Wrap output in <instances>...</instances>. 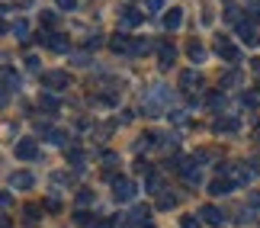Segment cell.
<instances>
[{
    "label": "cell",
    "instance_id": "cell-1",
    "mask_svg": "<svg viewBox=\"0 0 260 228\" xmlns=\"http://www.w3.org/2000/svg\"><path fill=\"white\" fill-rule=\"evenodd\" d=\"M164 103H167V90H161V87H154V90L145 96L142 110H145V116H161V113H164Z\"/></svg>",
    "mask_w": 260,
    "mask_h": 228
},
{
    "label": "cell",
    "instance_id": "cell-2",
    "mask_svg": "<svg viewBox=\"0 0 260 228\" xmlns=\"http://www.w3.org/2000/svg\"><path fill=\"white\" fill-rule=\"evenodd\" d=\"M113 193H116L119 203H128L135 196V183L128 180V177H116V180H113Z\"/></svg>",
    "mask_w": 260,
    "mask_h": 228
},
{
    "label": "cell",
    "instance_id": "cell-3",
    "mask_svg": "<svg viewBox=\"0 0 260 228\" xmlns=\"http://www.w3.org/2000/svg\"><path fill=\"white\" fill-rule=\"evenodd\" d=\"M42 84L48 87V90H64V87H71V77H68L64 71H45Z\"/></svg>",
    "mask_w": 260,
    "mask_h": 228
},
{
    "label": "cell",
    "instance_id": "cell-4",
    "mask_svg": "<svg viewBox=\"0 0 260 228\" xmlns=\"http://www.w3.org/2000/svg\"><path fill=\"white\" fill-rule=\"evenodd\" d=\"M215 52L222 55L225 61H238V58H241V52L232 45V39H228V36H218V39H215Z\"/></svg>",
    "mask_w": 260,
    "mask_h": 228
},
{
    "label": "cell",
    "instance_id": "cell-5",
    "mask_svg": "<svg viewBox=\"0 0 260 228\" xmlns=\"http://www.w3.org/2000/svg\"><path fill=\"white\" fill-rule=\"evenodd\" d=\"M142 19H145V13H142V10H135V7H122V10H119V23H122L125 29L142 26Z\"/></svg>",
    "mask_w": 260,
    "mask_h": 228
},
{
    "label": "cell",
    "instance_id": "cell-6",
    "mask_svg": "<svg viewBox=\"0 0 260 228\" xmlns=\"http://www.w3.org/2000/svg\"><path fill=\"white\" fill-rule=\"evenodd\" d=\"M238 128H241V122H238L235 116H222V119H215V122H212V132L215 135H235Z\"/></svg>",
    "mask_w": 260,
    "mask_h": 228
},
{
    "label": "cell",
    "instance_id": "cell-7",
    "mask_svg": "<svg viewBox=\"0 0 260 228\" xmlns=\"http://www.w3.org/2000/svg\"><path fill=\"white\" fill-rule=\"evenodd\" d=\"M36 154H39V148H36L32 138H19V142H16V157H19V161H32Z\"/></svg>",
    "mask_w": 260,
    "mask_h": 228
},
{
    "label": "cell",
    "instance_id": "cell-8",
    "mask_svg": "<svg viewBox=\"0 0 260 228\" xmlns=\"http://www.w3.org/2000/svg\"><path fill=\"white\" fill-rule=\"evenodd\" d=\"M199 215H203V222L206 225H212V228H218V225H225V215L215 209V206H203L199 209Z\"/></svg>",
    "mask_w": 260,
    "mask_h": 228
},
{
    "label": "cell",
    "instance_id": "cell-9",
    "mask_svg": "<svg viewBox=\"0 0 260 228\" xmlns=\"http://www.w3.org/2000/svg\"><path fill=\"white\" fill-rule=\"evenodd\" d=\"M32 183H36V177L29 171H16L13 177H10V186H13V190H29Z\"/></svg>",
    "mask_w": 260,
    "mask_h": 228
},
{
    "label": "cell",
    "instance_id": "cell-10",
    "mask_svg": "<svg viewBox=\"0 0 260 228\" xmlns=\"http://www.w3.org/2000/svg\"><path fill=\"white\" fill-rule=\"evenodd\" d=\"M180 87H183V90H196V87H203V77H199L193 68H189V71H180Z\"/></svg>",
    "mask_w": 260,
    "mask_h": 228
},
{
    "label": "cell",
    "instance_id": "cell-11",
    "mask_svg": "<svg viewBox=\"0 0 260 228\" xmlns=\"http://www.w3.org/2000/svg\"><path fill=\"white\" fill-rule=\"evenodd\" d=\"M232 190H235V183L228 180V177H215V180L209 183V193H212V196H225V193H232Z\"/></svg>",
    "mask_w": 260,
    "mask_h": 228
},
{
    "label": "cell",
    "instance_id": "cell-12",
    "mask_svg": "<svg viewBox=\"0 0 260 228\" xmlns=\"http://www.w3.org/2000/svg\"><path fill=\"white\" fill-rule=\"evenodd\" d=\"M180 23H183V10L171 7V10H167V13H164V26H167V29H171V32H174V29H180Z\"/></svg>",
    "mask_w": 260,
    "mask_h": 228
},
{
    "label": "cell",
    "instance_id": "cell-13",
    "mask_svg": "<svg viewBox=\"0 0 260 228\" xmlns=\"http://www.w3.org/2000/svg\"><path fill=\"white\" fill-rule=\"evenodd\" d=\"M238 36H241V42H244V45H254V42H257L254 23H247V19H244V23H238Z\"/></svg>",
    "mask_w": 260,
    "mask_h": 228
},
{
    "label": "cell",
    "instance_id": "cell-14",
    "mask_svg": "<svg viewBox=\"0 0 260 228\" xmlns=\"http://www.w3.org/2000/svg\"><path fill=\"white\" fill-rule=\"evenodd\" d=\"M157 52H161V64H164V68H171V64H174L177 48H174L171 42H161V45H157Z\"/></svg>",
    "mask_w": 260,
    "mask_h": 228
},
{
    "label": "cell",
    "instance_id": "cell-15",
    "mask_svg": "<svg viewBox=\"0 0 260 228\" xmlns=\"http://www.w3.org/2000/svg\"><path fill=\"white\" fill-rule=\"evenodd\" d=\"M109 48H113L116 55H119V52H132V42H128V36H122V32H119V36H113V39H109Z\"/></svg>",
    "mask_w": 260,
    "mask_h": 228
},
{
    "label": "cell",
    "instance_id": "cell-16",
    "mask_svg": "<svg viewBox=\"0 0 260 228\" xmlns=\"http://www.w3.org/2000/svg\"><path fill=\"white\" fill-rule=\"evenodd\" d=\"M48 48H52V52H68V39L61 32H52L48 36Z\"/></svg>",
    "mask_w": 260,
    "mask_h": 228
},
{
    "label": "cell",
    "instance_id": "cell-17",
    "mask_svg": "<svg viewBox=\"0 0 260 228\" xmlns=\"http://www.w3.org/2000/svg\"><path fill=\"white\" fill-rule=\"evenodd\" d=\"M186 52H189V58H193L196 64H199V61H206V48L199 45V42H189V48H186Z\"/></svg>",
    "mask_w": 260,
    "mask_h": 228
},
{
    "label": "cell",
    "instance_id": "cell-18",
    "mask_svg": "<svg viewBox=\"0 0 260 228\" xmlns=\"http://www.w3.org/2000/svg\"><path fill=\"white\" fill-rule=\"evenodd\" d=\"M68 161H71L74 167H84V151L77 145H71V148H68Z\"/></svg>",
    "mask_w": 260,
    "mask_h": 228
},
{
    "label": "cell",
    "instance_id": "cell-19",
    "mask_svg": "<svg viewBox=\"0 0 260 228\" xmlns=\"http://www.w3.org/2000/svg\"><path fill=\"white\" fill-rule=\"evenodd\" d=\"M39 106H42L45 113H55L58 110V100H55L52 93H42V96H39Z\"/></svg>",
    "mask_w": 260,
    "mask_h": 228
},
{
    "label": "cell",
    "instance_id": "cell-20",
    "mask_svg": "<svg viewBox=\"0 0 260 228\" xmlns=\"http://www.w3.org/2000/svg\"><path fill=\"white\" fill-rule=\"evenodd\" d=\"M241 103L247 106V110H257V106H260V93H254V90H247V93H241Z\"/></svg>",
    "mask_w": 260,
    "mask_h": 228
},
{
    "label": "cell",
    "instance_id": "cell-21",
    "mask_svg": "<svg viewBox=\"0 0 260 228\" xmlns=\"http://www.w3.org/2000/svg\"><path fill=\"white\" fill-rule=\"evenodd\" d=\"M174 206H177L174 193H161V196H157V209H174Z\"/></svg>",
    "mask_w": 260,
    "mask_h": 228
},
{
    "label": "cell",
    "instance_id": "cell-22",
    "mask_svg": "<svg viewBox=\"0 0 260 228\" xmlns=\"http://www.w3.org/2000/svg\"><path fill=\"white\" fill-rule=\"evenodd\" d=\"M10 29V32H13L16 39H26V32H29V26H26V19H16V23L13 26H7Z\"/></svg>",
    "mask_w": 260,
    "mask_h": 228
},
{
    "label": "cell",
    "instance_id": "cell-23",
    "mask_svg": "<svg viewBox=\"0 0 260 228\" xmlns=\"http://www.w3.org/2000/svg\"><path fill=\"white\" fill-rule=\"evenodd\" d=\"M151 52V42L148 39H138V42H132V55H148Z\"/></svg>",
    "mask_w": 260,
    "mask_h": 228
},
{
    "label": "cell",
    "instance_id": "cell-24",
    "mask_svg": "<svg viewBox=\"0 0 260 228\" xmlns=\"http://www.w3.org/2000/svg\"><path fill=\"white\" fill-rule=\"evenodd\" d=\"M90 203H93V190H81V193H77V209H87Z\"/></svg>",
    "mask_w": 260,
    "mask_h": 228
},
{
    "label": "cell",
    "instance_id": "cell-25",
    "mask_svg": "<svg viewBox=\"0 0 260 228\" xmlns=\"http://www.w3.org/2000/svg\"><path fill=\"white\" fill-rule=\"evenodd\" d=\"M235 84H241V71H228L222 77V87H235Z\"/></svg>",
    "mask_w": 260,
    "mask_h": 228
},
{
    "label": "cell",
    "instance_id": "cell-26",
    "mask_svg": "<svg viewBox=\"0 0 260 228\" xmlns=\"http://www.w3.org/2000/svg\"><path fill=\"white\" fill-rule=\"evenodd\" d=\"M209 106H212V110H222V106H225V93H209Z\"/></svg>",
    "mask_w": 260,
    "mask_h": 228
},
{
    "label": "cell",
    "instance_id": "cell-27",
    "mask_svg": "<svg viewBox=\"0 0 260 228\" xmlns=\"http://www.w3.org/2000/svg\"><path fill=\"white\" fill-rule=\"evenodd\" d=\"M42 23H45L48 29H55V26H58V16L52 13V10H42Z\"/></svg>",
    "mask_w": 260,
    "mask_h": 228
},
{
    "label": "cell",
    "instance_id": "cell-28",
    "mask_svg": "<svg viewBox=\"0 0 260 228\" xmlns=\"http://www.w3.org/2000/svg\"><path fill=\"white\" fill-rule=\"evenodd\" d=\"M39 222V206H26V225H36Z\"/></svg>",
    "mask_w": 260,
    "mask_h": 228
},
{
    "label": "cell",
    "instance_id": "cell-29",
    "mask_svg": "<svg viewBox=\"0 0 260 228\" xmlns=\"http://www.w3.org/2000/svg\"><path fill=\"white\" fill-rule=\"evenodd\" d=\"M257 19H260V4L254 0V4L247 7V23H257Z\"/></svg>",
    "mask_w": 260,
    "mask_h": 228
},
{
    "label": "cell",
    "instance_id": "cell-30",
    "mask_svg": "<svg viewBox=\"0 0 260 228\" xmlns=\"http://www.w3.org/2000/svg\"><path fill=\"white\" fill-rule=\"evenodd\" d=\"M148 190H151V193H161V177H157V174H148Z\"/></svg>",
    "mask_w": 260,
    "mask_h": 228
},
{
    "label": "cell",
    "instance_id": "cell-31",
    "mask_svg": "<svg viewBox=\"0 0 260 228\" xmlns=\"http://www.w3.org/2000/svg\"><path fill=\"white\" fill-rule=\"evenodd\" d=\"M203 219H196V215H183V228H199Z\"/></svg>",
    "mask_w": 260,
    "mask_h": 228
},
{
    "label": "cell",
    "instance_id": "cell-32",
    "mask_svg": "<svg viewBox=\"0 0 260 228\" xmlns=\"http://www.w3.org/2000/svg\"><path fill=\"white\" fill-rule=\"evenodd\" d=\"M135 171L138 174H151V164H148L145 157H138V161H135Z\"/></svg>",
    "mask_w": 260,
    "mask_h": 228
},
{
    "label": "cell",
    "instance_id": "cell-33",
    "mask_svg": "<svg viewBox=\"0 0 260 228\" xmlns=\"http://www.w3.org/2000/svg\"><path fill=\"white\" fill-rule=\"evenodd\" d=\"M55 4H58V10H74L77 0H55Z\"/></svg>",
    "mask_w": 260,
    "mask_h": 228
},
{
    "label": "cell",
    "instance_id": "cell-34",
    "mask_svg": "<svg viewBox=\"0 0 260 228\" xmlns=\"http://www.w3.org/2000/svg\"><path fill=\"white\" fill-rule=\"evenodd\" d=\"M45 209H48V212H58V209H61V203L52 196V200H45Z\"/></svg>",
    "mask_w": 260,
    "mask_h": 228
},
{
    "label": "cell",
    "instance_id": "cell-35",
    "mask_svg": "<svg viewBox=\"0 0 260 228\" xmlns=\"http://www.w3.org/2000/svg\"><path fill=\"white\" fill-rule=\"evenodd\" d=\"M100 45H103V39H100V36H90L87 39V48H100Z\"/></svg>",
    "mask_w": 260,
    "mask_h": 228
},
{
    "label": "cell",
    "instance_id": "cell-36",
    "mask_svg": "<svg viewBox=\"0 0 260 228\" xmlns=\"http://www.w3.org/2000/svg\"><path fill=\"white\" fill-rule=\"evenodd\" d=\"M157 10H161V0H148V10H145V13H157Z\"/></svg>",
    "mask_w": 260,
    "mask_h": 228
},
{
    "label": "cell",
    "instance_id": "cell-37",
    "mask_svg": "<svg viewBox=\"0 0 260 228\" xmlns=\"http://www.w3.org/2000/svg\"><path fill=\"white\" fill-rule=\"evenodd\" d=\"M171 119H174V122H180V125H183V122H186V113H183V110H177V113H171Z\"/></svg>",
    "mask_w": 260,
    "mask_h": 228
},
{
    "label": "cell",
    "instance_id": "cell-38",
    "mask_svg": "<svg viewBox=\"0 0 260 228\" xmlns=\"http://www.w3.org/2000/svg\"><path fill=\"white\" fill-rule=\"evenodd\" d=\"M74 219H77V222H81V225H90V215H87L84 209H77V215H74Z\"/></svg>",
    "mask_w": 260,
    "mask_h": 228
},
{
    "label": "cell",
    "instance_id": "cell-39",
    "mask_svg": "<svg viewBox=\"0 0 260 228\" xmlns=\"http://www.w3.org/2000/svg\"><path fill=\"white\" fill-rule=\"evenodd\" d=\"M247 203H251L254 209H260V193H247Z\"/></svg>",
    "mask_w": 260,
    "mask_h": 228
},
{
    "label": "cell",
    "instance_id": "cell-40",
    "mask_svg": "<svg viewBox=\"0 0 260 228\" xmlns=\"http://www.w3.org/2000/svg\"><path fill=\"white\" fill-rule=\"evenodd\" d=\"M26 64H29V71H39V58H36V55H29Z\"/></svg>",
    "mask_w": 260,
    "mask_h": 228
},
{
    "label": "cell",
    "instance_id": "cell-41",
    "mask_svg": "<svg viewBox=\"0 0 260 228\" xmlns=\"http://www.w3.org/2000/svg\"><path fill=\"white\" fill-rule=\"evenodd\" d=\"M0 203H4V209H10V203H13V196H10V190H4V196H0Z\"/></svg>",
    "mask_w": 260,
    "mask_h": 228
},
{
    "label": "cell",
    "instance_id": "cell-42",
    "mask_svg": "<svg viewBox=\"0 0 260 228\" xmlns=\"http://www.w3.org/2000/svg\"><path fill=\"white\" fill-rule=\"evenodd\" d=\"M113 225H116V222H113V219H100V222H96V225H93V228H113Z\"/></svg>",
    "mask_w": 260,
    "mask_h": 228
},
{
    "label": "cell",
    "instance_id": "cell-43",
    "mask_svg": "<svg viewBox=\"0 0 260 228\" xmlns=\"http://www.w3.org/2000/svg\"><path fill=\"white\" fill-rule=\"evenodd\" d=\"M251 68H254V71L260 74V58H254V61H251Z\"/></svg>",
    "mask_w": 260,
    "mask_h": 228
},
{
    "label": "cell",
    "instance_id": "cell-44",
    "mask_svg": "<svg viewBox=\"0 0 260 228\" xmlns=\"http://www.w3.org/2000/svg\"><path fill=\"white\" fill-rule=\"evenodd\" d=\"M4 228H13V222H10V215H4Z\"/></svg>",
    "mask_w": 260,
    "mask_h": 228
},
{
    "label": "cell",
    "instance_id": "cell-45",
    "mask_svg": "<svg viewBox=\"0 0 260 228\" xmlns=\"http://www.w3.org/2000/svg\"><path fill=\"white\" fill-rule=\"evenodd\" d=\"M142 228H154V225H151V222H145V225H142Z\"/></svg>",
    "mask_w": 260,
    "mask_h": 228
},
{
    "label": "cell",
    "instance_id": "cell-46",
    "mask_svg": "<svg viewBox=\"0 0 260 228\" xmlns=\"http://www.w3.org/2000/svg\"><path fill=\"white\" fill-rule=\"evenodd\" d=\"M257 135H260V125H257Z\"/></svg>",
    "mask_w": 260,
    "mask_h": 228
}]
</instances>
